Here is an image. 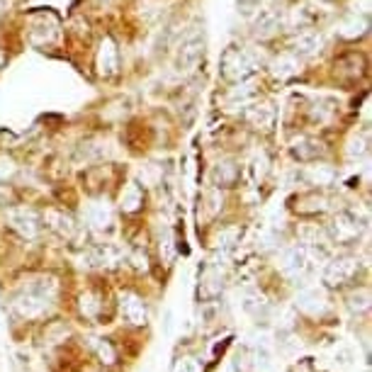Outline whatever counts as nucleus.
I'll use <instances>...</instances> for the list:
<instances>
[{
  "mask_svg": "<svg viewBox=\"0 0 372 372\" xmlns=\"http://www.w3.org/2000/svg\"><path fill=\"white\" fill-rule=\"evenodd\" d=\"M258 68V59L251 54L248 49L241 47H229L224 49L219 59V71L229 83H241L246 78H251Z\"/></svg>",
  "mask_w": 372,
  "mask_h": 372,
  "instance_id": "f257e3e1",
  "label": "nucleus"
},
{
  "mask_svg": "<svg viewBox=\"0 0 372 372\" xmlns=\"http://www.w3.org/2000/svg\"><path fill=\"white\" fill-rule=\"evenodd\" d=\"M54 290H56L54 280L42 278L39 283L30 285V290H25L22 295L15 297V309L27 319L39 317V314L49 307V300H51V295H54Z\"/></svg>",
  "mask_w": 372,
  "mask_h": 372,
  "instance_id": "f03ea898",
  "label": "nucleus"
},
{
  "mask_svg": "<svg viewBox=\"0 0 372 372\" xmlns=\"http://www.w3.org/2000/svg\"><path fill=\"white\" fill-rule=\"evenodd\" d=\"M202 56H204V37L202 34H192V37H187L180 44L178 54H175V68L180 73H192L199 66Z\"/></svg>",
  "mask_w": 372,
  "mask_h": 372,
  "instance_id": "7ed1b4c3",
  "label": "nucleus"
},
{
  "mask_svg": "<svg viewBox=\"0 0 372 372\" xmlns=\"http://www.w3.org/2000/svg\"><path fill=\"white\" fill-rule=\"evenodd\" d=\"M358 273V258H351V256H343V258H336L326 266L324 270V283L326 285H343L348 283L353 275Z\"/></svg>",
  "mask_w": 372,
  "mask_h": 372,
  "instance_id": "20e7f679",
  "label": "nucleus"
},
{
  "mask_svg": "<svg viewBox=\"0 0 372 372\" xmlns=\"http://www.w3.org/2000/svg\"><path fill=\"white\" fill-rule=\"evenodd\" d=\"M95 66H97V73L102 78H110L117 73L119 68V51H117V44L114 39L105 37L100 42V49H97V56H95Z\"/></svg>",
  "mask_w": 372,
  "mask_h": 372,
  "instance_id": "39448f33",
  "label": "nucleus"
},
{
  "mask_svg": "<svg viewBox=\"0 0 372 372\" xmlns=\"http://www.w3.org/2000/svg\"><path fill=\"white\" fill-rule=\"evenodd\" d=\"M331 236L339 244L353 241V239L360 236V221L356 217L348 214V212H341V214H336L334 221H331Z\"/></svg>",
  "mask_w": 372,
  "mask_h": 372,
  "instance_id": "423d86ee",
  "label": "nucleus"
},
{
  "mask_svg": "<svg viewBox=\"0 0 372 372\" xmlns=\"http://www.w3.org/2000/svg\"><path fill=\"white\" fill-rule=\"evenodd\" d=\"M309 268V251L305 246H292L283 253V270L290 278H302Z\"/></svg>",
  "mask_w": 372,
  "mask_h": 372,
  "instance_id": "0eeeda50",
  "label": "nucleus"
},
{
  "mask_svg": "<svg viewBox=\"0 0 372 372\" xmlns=\"http://www.w3.org/2000/svg\"><path fill=\"white\" fill-rule=\"evenodd\" d=\"M10 226L25 239H34L39 234L37 214H34L32 209H25V207H17V209L10 212Z\"/></svg>",
  "mask_w": 372,
  "mask_h": 372,
  "instance_id": "6e6552de",
  "label": "nucleus"
},
{
  "mask_svg": "<svg viewBox=\"0 0 372 372\" xmlns=\"http://www.w3.org/2000/svg\"><path fill=\"white\" fill-rule=\"evenodd\" d=\"M246 122L256 131H270L273 124H275V110L268 102H256L246 110Z\"/></svg>",
  "mask_w": 372,
  "mask_h": 372,
  "instance_id": "1a4fd4ad",
  "label": "nucleus"
},
{
  "mask_svg": "<svg viewBox=\"0 0 372 372\" xmlns=\"http://www.w3.org/2000/svg\"><path fill=\"white\" fill-rule=\"evenodd\" d=\"M297 307L302 309V312L307 314H324L326 307H329V302H326V292L322 288H307L300 292V297H297Z\"/></svg>",
  "mask_w": 372,
  "mask_h": 372,
  "instance_id": "9d476101",
  "label": "nucleus"
},
{
  "mask_svg": "<svg viewBox=\"0 0 372 372\" xmlns=\"http://www.w3.org/2000/svg\"><path fill=\"white\" fill-rule=\"evenodd\" d=\"M280 30V15L275 10H258L253 20V34L258 39H270Z\"/></svg>",
  "mask_w": 372,
  "mask_h": 372,
  "instance_id": "9b49d317",
  "label": "nucleus"
},
{
  "mask_svg": "<svg viewBox=\"0 0 372 372\" xmlns=\"http://www.w3.org/2000/svg\"><path fill=\"white\" fill-rule=\"evenodd\" d=\"M292 153H295V158H300V161H317L324 153V144L319 139H314V136H300V139L292 144Z\"/></svg>",
  "mask_w": 372,
  "mask_h": 372,
  "instance_id": "f8f14e48",
  "label": "nucleus"
},
{
  "mask_svg": "<svg viewBox=\"0 0 372 372\" xmlns=\"http://www.w3.org/2000/svg\"><path fill=\"white\" fill-rule=\"evenodd\" d=\"M239 165L234 163V161H219L212 168V182H214L217 187H231V185H236V180H239Z\"/></svg>",
  "mask_w": 372,
  "mask_h": 372,
  "instance_id": "ddd939ff",
  "label": "nucleus"
},
{
  "mask_svg": "<svg viewBox=\"0 0 372 372\" xmlns=\"http://www.w3.org/2000/svg\"><path fill=\"white\" fill-rule=\"evenodd\" d=\"M122 312H124V317H127V322H131L134 326H144L146 324V307L136 295H124L122 297Z\"/></svg>",
  "mask_w": 372,
  "mask_h": 372,
  "instance_id": "4468645a",
  "label": "nucleus"
},
{
  "mask_svg": "<svg viewBox=\"0 0 372 372\" xmlns=\"http://www.w3.org/2000/svg\"><path fill=\"white\" fill-rule=\"evenodd\" d=\"M270 71H273V76L280 78V81H288V78H295L297 73H300V61L290 54H280L273 59Z\"/></svg>",
  "mask_w": 372,
  "mask_h": 372,
  "instance_id": "2eb2a0df",
  "label": "nucleus"
},
{
  "mask_svg": "<svg viewBox=\"0 0 372 372\" xmlns=\"http://www.w3.org/2000/svg\"><path fill=\"white\" fill-rule=\"evenodd\" d=\"M322 49V37L317 32H300L292 39V51L300 56H312Z\"/></svg>",
  "mask_w": 372,
  "mask_h": 372,
  "instance_id": "dca6fc26",
  "label": "nucleus"
},
{
  "mask_svg": "<svg viewBox=\"0 0 372 372\" xmlns=\"http://www.w3.org/2000/svg\"><path fill=\"white\" fill-rule=\"evenodd\" d=\"M44 219H47V224L54 229L56 234H61V236H68L71 239L73 234H76V224H73V219L68 214H61V212H47L44 214Z\"/></svg>",
  "mask_w": 372,
  "mask_h": 372,
  "instance_id": "f3484780",
  "label": "nucleus"
},
{
  "mask_svg": "<svg viewBox=\"0 0 372 372\" xmlns=\"http://www.w3.org/2000/svg\"><path fill=\"white\" fill-rule=\"evenodd\" d=\"M85 217H88V221L95 229H105L110 226L112 221V212L105 202H90L88 207H85Z\"/></svg>",
  "mask_w": 372,
  "mask_h": 372,
  "instance_id": "a211bd4d",
  "label": "nucleus"
},
{
  "mask_svg": "<svg viewBox=\"0 0 372 372\" xmlns=\"http://www.w3.org/2000/svg\"><path fill=\"white\" fill-rule=\"evenodd\" d=\"M365 32H368V20H363V17H358V15H351L348 20H343V25L339 30L343 39H358V37H363Z\"/></svg>",
  "mask_w": 372,
  "mask_h": 372,
  "instance_id": "6ab92c4d",
  "label": "nucleus"
},
{
  "mask_svg": "<svg viewBox=\"0 0 372 372\" xmlns=\"http://www.w3.org/2000/svg\"><path fill=\"white\" fill-rule=\"evenodd\" d=\"M141 202H144V192H141L139 185H127L122 192V197H119V207H122V212H136L141 207Z\"/></svg>",
  "mask_w": 372,
  "mask_h": 372,
  "instance_id": "aec40b11",
  "label": "nucleus"
},
{
  "mask_svg": "<svg viewBox=\"0 0 372 372\" xmlns=\"http://www.w3.org/2000/svg\"><path fill=\"white\" fill-rule=\"evenodd\" d=\"M241 307L246 314H251V317H261V314L268 309L263 295H258V292H253V290H246L241 295Z\"/></svg>",
  "mask_w": 372,
  "mask_h": 372,
  "instance_id": "412c9836",
  "label": "nucleus"
},
{
  "mask_svg": "<svg viewBox=\"0 0 372 372\" xmlns=\"http://www.w3.org/2000/svg\"><path fill=\"white\" fill-rule=\"evenodd\" d=\"M307 178L314 182V185H331L336 180V170L326 163H319V165H312L307 170Z\"/></svg>",
  "mask_w": 372,
  "mask_h": 372,
  "instance_id": "4be33fe9",
  "label": "nucleus"
},
{
  "mask_svg": "<svg viewBox=\"0 0 372 372\" xmlns=\"http://www.w3.org/2000/svg\"><path fill=\"white\" fill-rule=\"evenodd\" d=\"M346 153H348V158H353V161L363 158L365 153H368V136H365V134H353L351 141H348Z\"/></svg>",
  "mask_w": 372,
  "mask_h": 372,
  "instance_id": "5701e85b",
  "label": "nucleus"
},
{
  "mask_svg": "<svg viewBox=\"0 0 372 372\" xmlns=\"http://www.w3.org/2000/svg\"><path fill=\"white\" fill-rule=\"evenodd\" d=\"M258 95V90H256V85L253 83H246V81H241L236 85V88L231 90V95H229V100L231 102H248V100H253V97Z\"/></svg>",
  "mask_w": 372,
  "mask_h": 372,
  "instance_id": "b1692460",
  "label": "nucleus"
},
{
  "mask_svg": "<svg viewBox=\"0 0 372 372\" xmlns=\"http://www.w3.org/2000/svg\"><path fill=\"white\" fill-rule=\"evenodd\" d=\"M348 307H351V312H365V309L370 307V292L368 290H358L353 292L351 297H348Z\"/></svg>",
  "mask_w": 372,
  "mask_h": 372,
  "instance_id": "393cba45",
  "label": "nucleus"
},
{
  "mask_svg": "<svg viewBox=\"0 0 372 372\" xmlns=\"http://www.w3.org/2000/svg\"><path fill=\"white\" fill-rule=\"evenodd\" d=\"M199 292H202V297H217L221 292V278L217 275V273H209V275L204 278Z\"/></svg>",
  "mask_w": 372,
  "mask_h": 372,
  "instance_id": "a878e982",
  "label": "nucleus"
},
{
  "mask_svg": "<svg viewBox=\"0 0 372 372\" xmlns=\"http://www.w3.org/2000/svg\"><path fill=\"white\" fill-rule=\"evenodd\" d=\"M273 365V356H270V348H268V343H258V351H256V368L268 372Z\"/></svg>",
  "mask_w": 372,
  "mask_h": 372,
  "instance_id": "bb28decb",
  "label": "nucleus"
},
{
  "mask_svg": "<svg viewBox=\"0 0 372 372\" xmlns=\"http://www.w3.org/2000/svg\"><path fill=\"white\" fill-rule=\"evenodd\" d=\"M239 236H241V229H239V226L224 229V231H221L219 236H217V246H219V248H229V246L236 244Z\"/></svg>",
  "mask_w": 372,
  "mask_h": 372,
  "instance_id": "cd10ccee",
  "label": "nucleus"
},
{
  "mask_svg": "<svg viewBox=\"0 0 372 372\" xmlns=\"http://www.w3.org/2000/svg\"><path fill=\"white\" fill-rule=\"evenodd\" d=\"M173 372H202V368H199L197 360H192V358H182V360H178V363H175Z\"/></svg>",
  "mask_w": 372,
  "mask_h": 372,
  "instance_id": "c85d7f7f",
  "label": "nucleus"
},
{
  "mask_svg": "<svg viewBox=\"0 0 372 372\" xmlns=\"http://www.w3.org/2000/svg\"><path fill=\"white\" fill-rule=\"evenodd\" d=\"M258 5L261 0H239V13H244L246 17L258 13Z\"/></svg>",
  "mask_w": 372,
  "mask_h": 372,
  "instance_id": "c756f323",
  "label": "nucleus"
},
{
  "mask_svg": "<svg viewBox=\"0 0 372 372\" xmlns=\"http://www.w3.org/2000/svg\"><path fill=\"white\" fill-rule=\"evenodd\" d=\"M15 173V163L10 158H0V182L8 180Z\"/></svg>",
  "mask_w": 372,
  "mask_h": 372,
  "instance_id": "7c9ffc66",
  "label": "nucleus"
},
{
  "mask_svg": "<svg viewBox=\"0 0 372 372\" xmlns=\"http://www.w3.org/2000/svg\"><path fill=\"white\" fill-rule=\"evenodd\" d=\"M100 358L105 360V363H112L114 360V351H112L110 343H100Z\"/></svg>",
  "mask_w": 372,
  "mask_h": 372,
  "instance_id": "2f4dec72",
  "label": "nucleus"
},
{
  "mask_svg": "<svg viewBox=\"0 0 372 372\" xmlns=\"http://www.w3.org/2000/svg\"><path fill=\"white\" fill-rule=\"evenodd\" d=\"M163 329H165V336H168V339H170V334H173V309H168V312H165Z\"/></svg>",
  "mask_w": 372,
  "mask_h": 372,
  "instance_id": "473e14b6",
  "label": "nucleus"
},
{
  "mask_svg": "<svg viewBox=\"0 0 372 372\" xmlns=\"http://www.w3.org/2000/svg\"><path fill=\"white\" fill-rule=\"evenodd\" d=\"M81 302H83V312L95 314V300H93V297H90V295H85Z\"/></svg>",
  "mask_w": 372,
  "mask_h": 372,
  "instance_id": "72a5a7b5",
  "label": "nucleus"
},
{
  "mask_svg": "<svg viewBox=\"0 0 372 372\" xmlns=\"http://www.w3.org/2000/svg\"><path fill=\"white\" fill-rule=\"evenodd\" d=\"M3 64H5V54L0 51V66H3Z\"/></svg>",
  "mask_w": 372,
  "mask_h": 372,
  "instance_id": "f704fd0d",
  "label": "nucleus"
},
{
  "mask_svg": "<svg viewBox=\"0 0 372 372\" xmlns=\"http://www.w3.org/2000/svg\"><path fill=\"white\" fill-rule=\"evenodd\" d=\"M0 10H3V0H0Z\"/></svg>",
  "mask_w": 372,
  "mask_h": 372,
  "instance_id": "c9c22d12",
  "label": "nucleus"
}]
</instances>
